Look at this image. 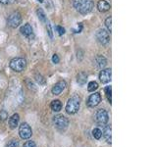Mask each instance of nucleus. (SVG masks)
I'll return each mask as SVG.
<instances>
[{
    "label": "nucleus",
    "instance_id": "1",
    "mask_svg": "<svg viewBox=\"0 0 157 147\" xmlns=\"http://www.w3.org/2000/svg\"><path fill=\"white\" fill-rule=\"evenodd\" d=\"M93 6V0H74V7L82 15L89 14V12H92Z\"/></svg>",
    "mask_w": 157,
    "mask_h": 147
},
{
    "label": "nucleus",
    "instance_id": "2",
    "mask_svg": "<svg viewBox=\"0 0 157 147\" xmlns=\"http://www.w3.org/2000/svg\"><path fill=\"white\" fill-rule=\"evenodd\" d=\"M80 105H81V98L78 97V95H74L73 97H71L67 102L66 105V112L68 114H76L80 109Z\"/></svg>",
    "mask_w": 157,
    "mask_h": 147
},
{
    "label": "nucleus",
    "instance_id": "3",
    "mask_svg": "<svg viewBox=\"0 0 157 147\" xmlns=\"http://www.w3.org/2000/svg\"><path fill=\"white\" fill-rule=\"evenodd\" d=\"M53 123L57 129H59L60 132H64L69 125V120L63 115H57L53 118Z\"/></svg>",
    "mask_w": 157,
    "mask_h": 147
},
{
    "label": "nucleus",
    "instance_id": "4",
    "mask_svg": "<svg viewBox=\"0 0 157 147\" xmlns=\"http://www.w3.org/2000/svg\"><path fill=\"white\" fill-rule=\"evenodd\" d=\"M27 61L24 58H14L10 62V68L15 72H22L26 69Z\"/></svg>",
    "mask_w": 157,
    "mask_h": 147
},
{
    "label": "nucleus",
    "instance_id": "5",
    "mask_svg": "<svg viewBox=\"0 0 157 147\" xmlns=\"http://www.w3.org/2000/svg\"><path fill=\"white\" fill-rule=\"evenodd\" d=\"M21 23H22V17H21V14L19 12H13L12 14H10V16L7 19L8 26L13 28L19 27Z\"/></svg>",
    "mask_w": 157,
    "mask_h": 147
},
{
    "label": "nucleus",
    "instance_id": "6",
    "mask_svg": "<svg viewBox=\"0 0 157 147\" xmlns=\"http://www.w3.org/2000/svg\"><path fill=\"white\" fill-rule=\"evenodd\" d=\"M19 134H20V137L22 138V139H28V138L32 136V129H31L30 125H28V124L23 123L20 125Z\"/></svg>",
    "mask_w": 157,
    "mask_h": 147
},
{
    "label": "nucleus",
    "instance_id": "7",
    "mask_svg": "<svg viewBox=\"0 0 157 147\" xmlns=\"http://www.w3.org/2000/svg\"><path fill=\"white\" fill-rule=\"evenodd\" d=\"M96 39L100 44L105 45L109 42V32L104 28L98 29L96 32Z\"/></svg>",
    "mask_w": 157,
    "mask_h": 147
},
{
    "label": "nucleus",
    "instance_id": "8",
    "mask_svg": "<svg viewBox=\"0 0 157 147\" xmlns=\"http://www.w3.org/2000/svg\"><path fill=\"white\" fill-rule=\"evenodd\" d=\"M101 102V95L98 92H94L89 97L88 101H86V105L89 107H96L97 105Z\"/></svg>",
    "mask_w": 157,
    "mask_h": 147
},
{
    "label": "nucleus",
    "instance_id": "9",
    "mask_svg": "<svg viewBox=\"0 0 157 147\" xmlns=\"http://www.w3.org/2000/svg\"><path fill=\"white\" fill-rule=\"evenodd\" d=\"M95 120L99 125H104L107 122H108V113L105 110H103V109H100V110H98L96 113Z\"/></svg>",
    "mask_w": 157,
    "mask_h": 147
},
{
    "label": "nucleus",
    "instance_id": "10",
    "mask_svg": "<svg viewBox=\"0 0 157 147\" xmlns=\"http://www.w3.org/2000/svg\"><path fill=\"white\" fill-rule=\"evenodd\" d=\"M111 75H112V72H111V69H105L102 70L100 74H99V79L102 83H107L111 81Z\"/></svg>",
    "mask_w": 157,
    "mask_h": 147
},
{
    "label": "nucleus",
    "instance_id": "11",
    "mask_svg": "<svg viewBox=\"0 0 157 147\" xmlns=\"http://www.w3.org/2000/svg\"><path fill=\"white\" fill-rule=\"evenodd\" d=\"M21 33L30 39L34 38V32H32V28L30 24H26L24 27L21 28Z\"/></svg>",
    "mask_w": 157,
    "mask_h": 147
},
{
    "label": "nucleus",
    "instance_id": "12",
    "mask_svg": "<svg viewBox=\"0 0 157 147\" xmlns=\"http://www.w3.org/2000/svg\"><path fill=\"white\" fill-rule=\"evenodd\" d=\"M65 87H66V82L64 81H60L56 83V85L52 87V93L54 94V95H59L62 91H63L65 89Z\"/></svg>",
    "mask_w": 157,
    "mask_h": 147
},
{
    "label": "nucleus",
    "instance_id": "13",
    "mask_svg": "<svg viewBox=\"0 0 157 147\" xmlns=\"http://www.w3.org/2000/svg\"><path fill=\"white\" fill-rule=\"evenodd\" d=\"M111 132H112V129H111V125H105L104 128V131H103V136H104L105 140L107 141V143L111 144L112 143V134H111Z\"/></svg>",
    "mask_w": 157,
    "mask_h": 147
},
{
    "label": "nucleus",
    "instance_id": "14",
    "mask_svg": "<svg viewBox=\"0 0 157 147\" xmlns=\"http://www.w3.org/2000/svg\"><path fill=\"white\" fill-rule=\"evenodd\" d=\"M94 64H95L98 68H100V69H103L104 68V67L106 66V64H107V61H106V59L103 57V56H101V55H98V56H96V58H95V60H94Z\"/></svg>",
    "mask_w": 157,
    "mask_h": 147
},
{
    "label": "nucleus",
    "instance_id": "15",
    "mask_svg": "<svg viewBox=\"0 0 157 147\" xmlns=\"http://www.w3.org/2000/svg\"><path fill=\"white\" fill-rule=\"evenodd\" d=\"M97 8L100 12H107L110 10V4L106 2L105 0H100L97 4Z\"/></svg>",
    "mask_w": 157,
    "mask_h": 147
},
{
    "label": "nucleus",
    "instance_id": "16",
    "mask_svg": "<svg viewBox=\"0 0 157 147\" xmlns=\"http://www.w3.org/2000/svg\"><path fill=\"white\" fill-rule=\"evenodd\" d=\"M19 121H20V117L18 114H14L9 119V125L11 129H16L19 125Z\"/></svg>",
    "mask_w": 157,
    "mask_h": 147
},
{
    "label": "nucleus",
    "instance_id": "17",
    "mask_svg": "<svg viewBox=\"0 0 157 147\" xmlns=\"http://www.w3.org/2000/svg\"><path fill=\"white\" fill-rule=\"evenodd\" d=\"M50 106H51V109L54 112H59L62 108V104L60 102V100H53V101L51 102Z\"/></svg>",
    "mask_w": 157,
    "mask_h": 147
},
{
    "label": "nucleus",
    "instance_id": "18",
    "mask_svg": "<svg viewBox=\"0 0 157 147\" xmlns=\"http://www.w3.org/2000/svg\"><path fill=\"white\" fill-rule=\"evenodd\" d=\"M86 79H88V75L85 73H80L77 77V82L80 83V85H85L86 82Z\"/></svg>",
    "mask_w": 157,
    "mask_h": 147
},
{
    "label": "nucleus",
    "instance_id": "19",
    "mask_svg": "<svg viewBox=\"0 0 157 147\" xmlns=\"http://www.w3.org/2000/svg\"><path fill=\"white\" fill-rule=\"evenodd\" d=\"M98 88V83L96 82H90L88 85V90L89 92H93L94 90H96Z\"/></svg>",
    "mask_w": 157,
    "mask_h": 147
},
{
    "label": "nucleus",
    "instance_id": "20",
    "mask_svg": "<svg viewBox=\"0 0 157 147\" xmlns=\"http://www.w3.org/2000/svg\"><path fill=\"white\" fill-rule=\"evenodd\" d=\"M92 135L95 139H100L102 136V132L99 129H94L92 131Z\"/></svg>",
    "mask_w": 157,
    "mask_h": 147
},
{
    "label": "nucleus",
    "instance_id": "21",
    "mask_svg": "<svg viewBox=\"0 0 157 147\" xmlns=\"http://www.w3.org/2000/svg\"><path fill=\"white\" fill-rule=\"evenodd\" d=\"M36 13H38V18L41 22H43V23L46 22V17H45V14L42 11V9H38V11H36Z\"/></svg>",
    "mask_w": 157,
    "mask_h": 147
},
{
    "label": "nucleus",
    "instance_id": "22",
    "mask_svg": "<svg viewBox=\"0 0 157 147\" xmlns=\"http://www.w3.org/2000/svg\"><path fill=\"white\" fill-rule=\"evenodd\" d=\"M111 93H112V91H111V86H107L105 88V94H106V97L110 103L112 102V96H111Z\"/></svg>",
    "mask_w": 157,
    "mask_h": 147
},
{
    "label": "nucleus",
    "instance_id": "23",
    "mask_svg": "<svg viewBox=\"0 0 157 147\" xmlns=\"http://www.w3.org/2000/svg\"><path fill=\"white\" fill-rule=\"evenodd\" d=\"M111 23H112V19H111V17H108L105 21V26H106L107 29H108V32H110L112 31V25H111Z\"/></svg>",
    "mask_w": 157,
    "mask_h": 147
},
{
    "label": "nucleus",
    "instance_id": "24",
    "mask_svg": "<svg viewBox=\"0 0 157 147\" xmlns=\"http://www.w3.org/2000/svg\"><path fill=\"white\" fill-rule=\"evenodd\" d=\"M6 147H19V141L17 139H12L8 142Z\"/></svg>",
    "mask_w": 157,
    "mask_h": 147
},
{
    "label": "nucleus",
    "instance_id": "25",
    "mask_svg": "<svg viewBox=\"0 0 157 147\" xmlns=\"http://www.w3.org/2000/svg\"><path fill=\"white\" fill-rule=\"evenodd\" d=\"M8 118V113L5 110H2L0 112V120L1 121H5Z\"/></svg>",
    "mask_w": 157,
    "mask_h": 147
},
{
    "label": "nucleus",
    "instance_id": "26",
    "mask_svg": "<svg viewBox=\"0 0 157 147\" xmlns=\"http://www.w3.org/2000/svg\"><path fill=\"white\" fill-rule=\"evenodd\" d=\"M35 79H36V81H38V82L39 83V85H44V83H45V79L42 77H41L40 75H36Z\"/></svg>",
    "mask_w": 157,
    "mask_h": 147
},
{
    "label": "nucleus",
    "instance_id": "27",
    "mask_svg": "<svg viewBox=\"0 0 157 147\" xmlns=\"http://www.w3.org/2000/svg\"><path fill=\"white\" fill-rule=\"evenodd\" d=\"M24 147H36V145H35V143L34 141L28 140V141H27L26 143L24 144Z\"/></svg>",
    "mask_w": 157,
    "mask_h": 147
},
{
    "label": "nucleus",
    "instance_id": "28",
    "mask_svg": "<svg viewBox=\"0 0 157 147\" xmlns=\"http://www.w3.org/2000/svg\"><path fill=\"white\" fill-rule=\"evenodd\" d=\"M56 29H57V32H58V35H63L64 33H65V29L62 28V27H60V26H57L56 27Z\"/></svg>",
    "mask_w": 157,
    "mask_h": 147
},
{
    "label": "nucleus",
    "instance_id": "29",
    "mask_svg": "<svg viewBox=\"0 0 157 147\" xmlns=\"http://www.w3.org/2000/svg\"><path fill=\"white\" fill-rule=\"evenodd\" d=\"M52 61H53V63H54V64H58V63H59V57H58V55H57V54H54V55H53Z\"/></svg>",
    "mask_w": 157,
    "mask_h": 147
},
{
    "label": "nucleus",
    "instance_id": "30",
    "mask_svg": "<svg viewBox=\"0 0 157 147\" xmlns=\"http://www.w3.org/2000/svg\"><path fill=\"white\" fill-rule=\"evenodd\" d=\"M15 1H17V0H0V3H2V4H12V3H14Z\"/></svg>",
    "mask_w": 157,
    "mask_h": 147
},
{
    "label": "nucleus",
    "instance_id": "31",
    "mask_svg": "<svg viewBox=\"0 0 157 147\" xmlns=\"http://www.w3.org/2000/svg\"><path fill=\"white\" fill-rule=\"evenodd\" d=\"M47 29H48L49 36L52 37V36H53V35H52V29H51V26H50V24H47Z\"/></svg>",
    "mask_w": 157,
    "mask_h": 147
},
{
    "label": "nucleus",
    "instance_id": "32",
    "mask_svg": "<svg viewBox=\"0 0 157 147\" xmlns=\"http://www.w3.org/2000/svg\"><path fill=\"white\" fill-rule=\"evenodd\" d=\"M78 26H80V27H78V28H77V29H74V32H75V33L81 32V31H82V24H80V25H78Z\"/></svg>",
    "mask_w": 157,
    "mask_h": 147
},
{
    "label": "nucleus",
    "instance_id": "33",
    "mask_svg": "<svg viewBox=\"0 0 157 147\" xmlns=\"http://www.w3.org/2000/svg\"><path fill=\"white\" fill-rule=\"evenodd\" d=\"M38 1H39V2L41 3V2H43V0H38Z\"/></svg>",
    "mask_w": 157,
    "mask_h": 147
}]
</instances>
